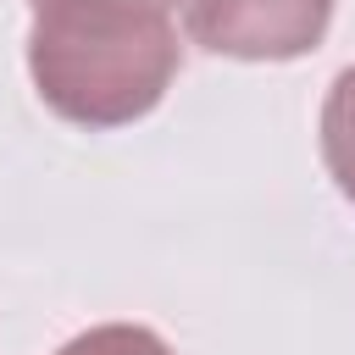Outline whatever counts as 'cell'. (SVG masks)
<instances>
[{
  "mask_svg": "<svg viewBox=\"0 0 355 355\" xmlns=\"http://www.w3.org/2000/svg\"><path fill=\"white\" fill-rule=\"evenodd\" d=\"M28 72L78 128H122L161 105L183 67L172 0H28Z\"/></svg>",
  "mask_w": 355,
  "mask_h": 355,
  "instance_id": "obj_1",
  "label": "cell"
},
{
  "mask_svg": "<svg viewBox=\"0 0 355 355\" xmlns=\"http://www.w3.org/2000/svg\"><path fill=\"white\" fill-rule=\"evenodd\" d=\"M178 11L194 44L233 61H294L333 22V0H178Z\"/></svg>",
  "mask_w": 355,
  "mask_h": 355,
  "instance_id": "obj_2",
  "label": "cell"
},
{
  "mask_svg": "<svg viewBox=\"0 0 355 355\" xmlns=\"http://www.w3.org/2000/svg\"><path fill=\"white\" fill-rule=\"evenodd\" d=\"M322 161L338 183V194L355 205V67H344L322 105Z\"/></svg>",
  "mask_w": 355,
  "mask_h": 355,
  "instance_id": "obj_3",
  "label": "cell"
},
{
  "mask_svg": "<svg viewBox=\"0 0 355 355\" xmlns=\"http://www.w3.org/2000/svg\"><path fill=\"white\" fill-rule=\"evenodd\" d=\"M55 355H172L150 327H133V322H105V327H89L78 338H67Z\"/></svg>",
  "mask_w": 355,
  "mask_h": 355,
  "instance_id": "obj_4",
  "label": "cell"
}]
</instances>
